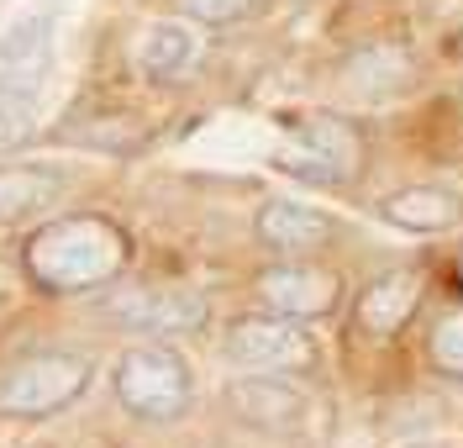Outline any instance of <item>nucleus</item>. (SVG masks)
Here are the masks:
<instances>
[{
    "label": "nucleus",
    "mask_w": 463,
    "mask_h": 448,
    "mask_svg": "<svg viewBox=\"0 0 463 448\" xmlns=\"http://www.w3.org/2000/svg\"><path fill=\"white\" fill-rule=\"evenodd\" d=\"M22 269L43 296H85L132 269V233L100 211H69L27 233Z\"/></svg>",
    "instance_id": "obj_1"
},
{
    "label": "nucleus",
    "mask_w": 463,
    "mask_h": 448,
    "mask_svg": "<svg viewBox=\"0 0 463 448\" xmlns=\"http://www.w3.org/2000/svg\"><path fill=\"white\" fill-rule=\"evenodd\" d=\"M90 375H95L90 354H74V348H48V354L22 358L0 375V417L11 422L58 417L63 406H74L90 390Z\"/></svg>",
    "instance_id": "obj_2"
},
{
    "label": "nucleus",
    "mask_w": 463,
    "mask_h": 448,
    "mask_svg": "<svg viewBox=\"0 0 463 448\" xmlns=\"http://www.w3.org/2000/svg\"><path fill=\"white\" fill-rule=\"evenodd\" d=\"M274 169L317 190H343L364 169V132L343 117H306L274 148Z\"/></svg>",
    "instance_id": "obj_3"
},
{
    "label": "nucleus",
    "mask_w": 463,
    "mask_h": 448,
    "mask_svg": "<svg viewBox=\"0 0 463 448\" xmlns=\"http://www.w3.org/2000/svg\"><path fill=\"white\" fill-rule=\"evenodd\" d=\"M116 401L132 412L137 422H174L184 417V406H190V364L174 354L169 343H137V348H127V354L116 358Z\"/></svg>",
    "instance_id": "obj_4"
},
{
    "label": "nucleus",
    "mask_w": 463,
    "mask_h": 448,
    "mask_svg": "<svg viewBox=\"0 0 463 448\" xmlns=\"http://www.w3.org/2000/svg\"><path fill=\"white\" fill-rule=\"evenodd\" d=\"M106 317L127 332H143V338H184V332H201L211 322V300L190 285H132V291H116L106 300Z\"/></svg>",
    "instance_id": "obj_5"
},
{
    "label": "nucleus",
    "mask_w": 463,
    "mask_h": 448,
    "mask_svg": "<svg viewBox=\"0 0 463 448\" xmlns=\"http://www.w3.org/2000/svg\"><path fill=\"white\" fill-rule=\"evenodd\" d=\"M222 354L237 369H311V332L300 328V317H279V311H253V317H237L222 338Z\"/></svg>",
    "instance_id": "obj_6"
},
{
    "label": "nucleus",
    "mask_w": 463,
    "mask_h": 448,
    "mask_svg": "<svg viewBox=\"0 0 463 448\" xmlns=\"http://www.w3.org/2000/svg\"><path fill=\"white\" fill-rule=\"evenodd\" d=\"M53 63V22L32 16L0 32V121H22Z\"/></svg>",
    "instance_id": "obj_7"
},
{
    "label": "nucleus",
    "mask_w": 463,
    "mask_h": 448,
    "mask_svg": "<svg viewBox=\"0 0 463 448\" xmlns=\"http://www.w3.org/2000/svg\"><path fill=\"white\" fill-rule=\"evenodd\" d=\"M253 296L279 311V317H300V322H317L332 317L343 306V274L326 264H300V259H279L253 280Z\"/></svg>",
    "instance_id": "obj_8"
},
{
    "label": "nucleus",
    "mask_w": 463,
    "mask_h": 448,
    "mask_svg": "<svg viewBox=\"0 0 463 448\" xmlns=\"http://www.w3.org/2000/svg\"><path fill=\"white\" fill-rule=\"evenodd\" d=\"M427 300V269H384L353 300V328L364 338H395Z\"/></svg>",
    "instance_id": "obj_9"
},
{
    "label": "nucleus",
    "mask_w": 463,
    "mask_h": 448,
    "mask_svg": "<svg viewBox=\"0 0 463 448\" xmlns=\"http://www.w3.org/2000/svg\"><path fill=\"white\" fill-rule=\"evenodd\" d=\"M253 233H259L263 248L285 253V259H300L337 233V222L317 206H300V201H263L259 216H253Z\"/></svg>",
    "instance_id": "obj_10"
},
{
    "label": "nucleus",
    "mask_w": 463,
    "mask_h": 448,
    "mask_svg": "<svg viewBox=\"0 0 463 448\" xmlns=\"http://www.w3.org/2000/svg\"><path fill=\"white\" fill-rule=\"evenodd\" d=\"M232 412L242 422H253V427H295V422L306 417V396L285 380H274V375H253V380H237L227 390Z\"/></svg>",
    "instance_id": "obj_11"
},
{
    "label": "nucleus",
    "mask_w": 463,
    "mask_h": 448,
    "mask_svg": "<svg viewBox=\"0 0 463 448\" xmlns=\"http://www.w3.org/2000/svg\"><path fill=\"white\" fill-rule=\"evenodd\" d=\"M458 195L453 190H442V185H411V190H395L379 216L390 222V227H401V233H448L453 222H458Z\"/></svg>",
    "instance_id": "obj_12"
},
{
    "label": "nucleus",
    "mask_w": 463,
    "mask_h": 448,
    "mask_svg": "<svg viewBox=\"0 0 463 448\" xmlns=\"http://www.w3.org/2000/svg\"><path fill=\"white\" fill-rule=\"evenodd\" d=\"M63 190H69V179L58 175V169H43V164L0 169V222H22L32 211L53 206Z\"/></svg>",
    "instance_id": "obj_13"
},
{
    "label": "nucleus",
    "mask_w": 463,
    "mask_h": 448,
    "mask_svg": "<svg viewBox=\"0 0 463 448\" xmlns=\"http://www.w3.org/2000/svg\"><path fill=\"white\" fill-rule=\"evenodd\" d=\"M195 59V37L190 27H179V22H153L143 32V43H137V69H143V80H174L184 63Z\"/></svg>",
    "instance_id": "obj_14"
},
{
    "label": "nucleus",
    "mask_w": 463,
    "mask_h": 448,
    "mask_svg": "<svg viewBox=\"0 0 463 448\" xmlns=\"http://www.w3.org/2000/svg\"><path fill=\"white\" fill-rule=\"evenodd\" d=\"M427 358H432L437 375L463 380V306H448L427 332Z\"/></svg>",
    "instance_id": "obj_15"
},
{
    "label": "nucleus",
    "mask_w": 463,
    "mask_h": 448,
    "mask_svg": "<svg viewBox=\"0 0 463 448\" xmlns=\"http://www.w3.org/2000/svg\"><path fill=\"white\" fill-rule=\"evenodd\" d=\"M174 11H184V16L201 22V27H232V22L259 16L263 0H174Z\"/></svg>",
    "instance_id": "obj_16"
},
{
    "label": "nucleus",
    "mask_w": 463,
    "mask_h": 448,
    "mask_svg": "<svg viewBox=\"0 0 463 448\" xmlns=\"http://www.w3.org/2000/svg\"><path fill=\"white\" fill-rule=\"evenodd\" d=\"M453 274H458V291H463V253H458V264H453Z\"/></svg>",
    "instance_id": "obj_17"
},
{
    "label": "nucleus",
    "mask_w": 463,
    "mask_h": 448,
    "mask_svg": "<svg viewBox=\"0 0 463 448\" xmlns=\"http://www.w3.org/2000/svg\"><path fill=\"white\" fill-rule=\"evenodd\" d=\"M411 448H442V443H411Z\"/></svg>",
    "instance_id": "obj_18"
}]
</instances>
